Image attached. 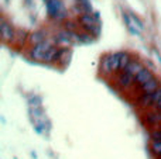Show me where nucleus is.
<instances>
[{
  "mask_svg": "<svg viewBox=\"0 0 161 159\" xmlns=\"http://www.w3.org/2000/svg\"><path fill=\"white\" fill-rule=\"evenodd\" d=\"M131 59L129 58L127 54H110V55H106L102 61V69L105 72H113L117 69H125L127 66V64Z\"/></svg>",
  "mask_w": 161,
  "mask_h": 159,
  "instance_id": "nucleus-1",
  "label": "nucleus"
},
{
  "mask_svg": "<svg viewBox=\"0 0 161 159\" xmlns=\"http://www.w3.org/2000/svg\"><path fill=\"white\" fill-rule=\"evenodd\" d=\"M55 55V51L51 48V45L45 44V42H38L31 51V56L40 61H51Z\"/></svg>",
  "mask_w": 161,
  "mask_h": 159,
  "instance_id": "nucleus-2",
  "label": "nucleus"
},
{
  "mask_svg": "<svg viewBox=\"0 0 161 159\" xmlns=\"http://www.w3.org/2000/svg\"><path fill=\"white\" fill-rule=\"evenodd\" d=\"M47 6H48V11H50V14H53L54 17H62L64 16V7H62L61 2H58V0H48Z\"/></svg>",
  "mask_w": 161,
  "mask_h": 159,
  "instance_id": "nucleus-3",
  "label": "nucleus"
},
{
  "mask_svg": "<svg viewBox=\"0 0 161 159\" xmlns=\"http://www.w3.org/2000/svg\"><path fill=\"white\" fill-rule=\"evenodd\" d=\"M140 100H142L144 104H156L157 106V104L161 101V89L156 90L154 93H144Z\"/></svg>",
  "mask_w": 161,
  "mask_h": 159,
  "instance_id": "nucleus-4",
  "label": "nucleus"
},
{
  "mask_svg": "<svg viewBox=\"0 0 161 159\" xmlns=\"http://www.w3.org/2000/svg\"><path fill=\"white\" fill-rule=\"evenodd\" d=\"M126 23H127V27L130 28L133 34H140V33H142L143 28H142V25H140V23H139V20H137V18L126 16Z\"/></svg>",
  "mask_w": 161,
  "mask_h": 159,
  "instance_id": "nucleus-5",
  "label": "nucleus"
},
{
  "mask_svg": "<svg viewBox=\"0 0 161 159\" xmlns=\"http://www.w3.org/2000/svg\"><path fill=\"white\" fill-rule=\"evenodd\" d=\"M134 79H136V82L140 85V86H142L143 83H146V82H148L150 79H153V75H151V72L148 69L143 68V69L136 75V78H134Z\"/></svg>",
  "mask_w": 161,
  "mask_h": 159,
  "instance_id": "nucleus-6",
  "label": "nucleus"
},
{
  "mask_svg": "<svg viewBox=\"0 0 161 159\" xmlns=\"http://www.w3.org/2000/svg\"><path fill=\"white\" fill-rule=\"evenodd\" d=\"M160 86H158V82L156 80V79H150L148 82H146V83L142 85V90L143 93H154L156 90H158Z\"/></svg>",
  "mask_w": 161,
  "mask_h": 159,
  "instance_id": "nucleus-7",
  "label": "nucleus"
},
{
  "mask_svg": "<svg viewBox=\"0 0 161 159\" xmlns=\"http://www.w3.org/2000/svg\"><path fill=\"white\" fill-rule=\"evenodd\" d=\"M143 68H144V66H142V65H140L139 62H136V61H130V62L127 64V66H126L123 70H125V72H127V73H130L131 76H134V78H136V75L143 69Z\"/></svg>",
  "mask_w": 161,
  "mask_h": 159,
  "instance_id": "nucleus-8",
  "label": "nucleus"
},
{
  "mask_svg": "<svg viewBox=\"0 0 161 159\" xmlns=\"http://www.w3.org/2000/svg\"><path fill=\"white\" fill-rule=\"evenodd\" d=\"M133 82H136L134 76H131L130 73H127V72H125V70H122V73L119 75V83L122 85V86L127 87V86H130Z\"/></svg>",
  "mask_w": 161,
  "mask_h": 159,
  "instance_id": "nucleus-9",
  "label": "nucleus"
},
{
  "mask_svg": "<svg viewBox=\"0 0 161 159\" xmlns=\"http://www.w3.org/2000/svg\"><path fill=\"white\" fill-rule=\"evenodd\" d=\"M151 148L157 155H161V140H154L151 142Z\"/></svg>",
  "mask_w": 161,
  "mask_h": 159,
  "instance_id": "nucleus-10",
  "label": "nucleus"
},
{
  "mask_svg": "<svg viewBox=\"0 0 161 159\" xmlns=\"http://www.w3.org/2000/svg\"><path fill=\"white\" fill-rule=\"evenodd\" d=\"M157 107H158V109L161 110V101H160V103H158V104H157Z\"/></svg>",
  "mask_w": 161,
  "mask_h": 159,
  "instance_id": "nucleus-11",
  "label": "nucleus"
},
{
  "mask_svg": "<svg viewBox=\"0 0 161 159\" xmlns=\"http://www.w3.org/2000/svg\"><path fill=\"white\" fill-rule=\"evenodd\" d=\"M160 132H161V131H160Z\"/></svg>",
  "mask_w": 161,
  "mask_h": 159,
  "instance_id": "nucleus-12",
  "label": "nucleus"
}]
</instances>
